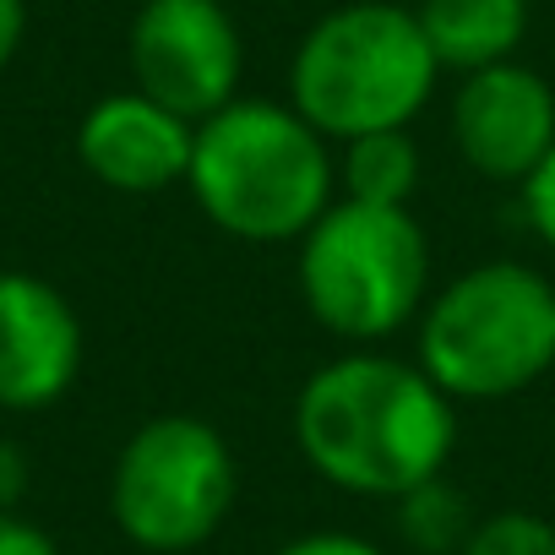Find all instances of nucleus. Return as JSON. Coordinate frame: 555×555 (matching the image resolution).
Instances as JSON below:
<instances>
[{
    "label": "nucleus",
    "instance_id": "1",
    "mask_svg": "<svg viewBox=\"0 0 555 555\" xmlns=\"http://www.w3.org/2000/svg\"><path fill=\"white\" fill-rule=\"evenodd\" d=\"M295 447L344 495L398 501L447 474L457 447V403L420 360L349 349L295 392Z\"/></svg>",
    "mask_w": 555,
    "mask_h": 555
},
{
    "label": "nucleus",
    "instance_id": "2",
    "mask_svg": "<svg viewBox=\"0 0 555 555\" xmlns=\"http://www.w3.org/2000/svg\"><path fill=\"white\" fill-rule=\"evenodd\" d=\"M191 202L250 245H295L338 202V147L278 99H234L196 120Z\"/></svg>",
    "mask_w": 555,
    "mask_h": 555
},
{
    "label": "nucleus",
    "instance_id": "3",
    "mask_svg": "<svg viewBox=\"0 0 555 555\" xmlns=\"http://www.w3.org/2000/svg\"><path fill=\"white\" fill-rule=\"evenodd\" d=\"M441 82L414 7L349 0L322 12L289 61V104L338 147L365 131L414 126Z\"/></svg>",
    "mask_w": 555,
    "mask_h": 555
},
{
    "label": "nucleus",
    "instance_id": "4",
    "mask_svg": "<svg viewBox=\"0 0 555 555\" xmlns=\"http://www.w3.org/2000/svg\"><path fill=\"white\" fill-rule=\"evenodd\" d=\"M425 376L452 403H501L555 365V284L528 261H479L420 311Z\"/></svg>",
    "mask_w": 555,
    "mask_h": 555
},
{
    "label": "nucleus",
    "instance_id": "5",
    "mask_svg": "<svg viewBox=\"0 0 555 555\" xmlns=\"http://www.w3.org/2000/svg\"><path fill=\"white\" fill-rule=\"evenodd\" d=\"M295 245L300 300L322 333L365 349L420 322L430 300V240L409 207L338 196Z\"/></svg>",
    "mask_w": 555,
    "mask_h": 555
},
{
    "label": "nucleus",
    "instance_id": "6",
    "mask_svg": "<svg viewBox=\"0 0 555 555\" xmlns=\"http://www.w3.org/2000/svg\"><path fill=\"white\" fill-rule=\"evenodd\" d=\"M240 463L202 414H153L109 468V517L147 555L202 550L234 512Z\"/></svg>",
    "mask_w": 555,
    "mask_h": 555
},
{
    "label": "nucleus",
    "instance_id": "7",
    "mask_svg": "<svg viewBox=\"0 0 555 555\" xmlns=\"http://www.w3.org/2000/svg\"><path fill=\"white\" fill-rule=\"evenodd\" d=\"M131 88L185 120H207L240 99L245 39L223 0H142L126 39Z\"/></svg>",
    "mask_w": 555,
    "mask_h": 555
},
{
    "label": "nucleus",
    "instance_id": "8",
    "mask_svg": "<svg viewBox=\"0 0 555 555\" xmlns=\"http://www.w3.org/2000/svg\"><path fill=\"white\" fill-rule=\"evenodd\" d=\"M452 147L474 175L495 185H522L555 147V88L522 61L457 77Z\"/></svg>",
    "mask_w": 555,
    "mask_h": 555
},
{
    "label": "nucleus",
    "instance_id": "9",
    "mask_svg": "<svg viewBox=\"0 0 555 555\" xmlns=\"http://www.w3.org/2000/svg\"><path fill=\"white\" fill-rule=\"evenodd\" d=\"M82 376V317L34 272H0V409H55Z\"/></svg>",
    "mask_w": 555,
    "mask_h": 555
},
{
    "label": "nucleus",
    "instance_id": "10",
    "mask_svg": "<svg viewBox=\"0 0 555 555\" xmlns=\"http://www.w3.org/2000/svg\"><path fill=\"white\" fill-rule=\"evenodd\" d=\"M191 147H196V120L175 115L142 88L104 93L77 126L82 169L120 196H158L185 185Z\"/></svg>",
    "mask_w": 555,
    "mask_h": 555
},
{
    "label": "nucleus",
    "instance_id": "11",
    "mask_svg": "<svg viewBox=\"0 0 555 555\" xmlns=\"http://www.w3.org/2000/svg\"><path fill=\"white\" fill-rule=\"evenodd\" d=\"M414 17L436 66L457 77L517 61L528 39V0H420Z\"/></svg>",
    "mask_w": 555,
    "mask_h": 555
},
{
    "label": "nucleus",
    "instance_id": "12",
    "mask_svg": "<svg viewBox=\"0 0 555 555\" xmlns=\"http://www.w3.org/2000/svg\"><path fill=\"white\" fill-rule=\"evenodd\" d=\"M338 185L349 202L371 207H409L420 191V142L409 126L365 131L338 142Z\"/></svg>",
    "mask_w": 555,
    "mask_h": 555
},
{
    "label": "nucleus",
    "instance_id": "13",
    "mask_svg": "<svg viewBox=\"0 0 555 555\" xmlns=\"http://www.w3.org/2000/svg\"><path fill=\"white\" fill-rule=\"evenodd\" d=\"M398 528L414 550H430V555H457L474 517H468V501L447 485V474L414 485L409 495H398Z\"/></svg>",
    "mask_w": 555,
    "mask_h": 555
},
{
    "label": "nucleus",
    "instance_id": "14",
    "mask_svg": "<svg viewBox=\"0 0 555 555\" xmlns=\"http://www.w3.org/2000/svg\"><path fill=\"white\" fill-rule=\"evenodd\" d=\"M457 555H555V522L539 512H490L468 528Z\"/></svg>",
    "mask_w": 555,
    "mask_h": 555
},
{
    "label": "nucleus",
    "instance_id": "15",
    "mask_svg": "<svg viewBox=\"0 0 555 555\" xmlns=\"http://www.w3.org/2000/svg\"><path fill=\"white\" fill-rule=\"evenodd\" d=\"M517 196H522V218H528V229L539 234V245L544 250H555V147L539 158V169L517 185Z\"/></svg>",
    "mask_w": 555,
    "mask_h": 555
},
{
    "label": "nucleus",
    "instance_id": "16",
    "mask_svg": "<svg viewBox=\"0 0 555 555\" xmlns=\"http://www.w3.org/2000/svg\"><path fill=\"white\" fill-rule=\"evenodd\" d=\"M272 555H387L382 544L360 539V533H338V528H322V533H300L289 544H278Z\"/></svg>",
    "mask_w": 555,
    "mask_h": 555
},
{
    "label": "nucleus",
    "instance_id": "17",
    "mask_svg": "<svg viewBox=\"0 0 555 555\" xmlns=\"http://www.w3.org/2000/svg\"><path fill=\"white\" fill-rule=\"evenodd\" d=\"M0 555H61L50 528H39L23 512H0Z\"/></svg>",
    "mask_w": 555,
    "mask_h": 555
},
{
    "label": "nucleus",
    "instance_id": "18",
    "mask_svg": "<svg viewBox=\"0 0 555 555\" xmlns=\"http://www.w3.org/2000/svg\"><path fill=\"white\" fill-rule=\"evenodd\" d=\"M28 479H34L28 452L17 441H0V512H17V501L28 495Z\"/></svg>",
    "mask_w": 555,
    "mask_h": 555
},
{
    "label": "nucleus",
    "instance_id": "19",
    "mask_svg": "<svg viewBox=\"0 0 555 555\" xmlns=\"http://www.w3.org/2000/svg\"><path fill=\"white\" fill-rule=\"evenodd\" d=\"M23 34H28V0H0V72L23 50Z\"/></svg>",
    "mask_w": 555,
    "mask_h": 555
}]
</instances>
